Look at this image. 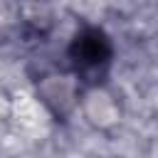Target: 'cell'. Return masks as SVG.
I'll return each instance as SVG.
<instances>
[{
	"label": "cell",
	"instance_id": "6da1fadb",
	"mask_svg": "<svg viewBox=\"0 0 158 158\" xmlns=\"http://www.w3.org/2000/svg\"><path fill=\"white\" fill-rule=\"evenodd\" d=\"M72 69L81 79H99L106 74L111 57H114V44L111 37L96 27V25H84L81 30L74 32L69 47H67Z\"/></svg>",
	"mask_w": 158,
	"mask_h": 158
}]
</instances>
